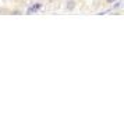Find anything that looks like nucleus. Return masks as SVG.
Masks as SVG:
<instances>
[{
    "mask_svg": "<svg viewBox=\"0 0 124 119\" xmlns=\"http://www.w3.org/2000/svg\"><path fill=\"white\" fill-rule=\"evenodd\" d=\"M74 6H75V4H74V1L71 0V1H68V4H67V8H68V10H73V8H74Z\"/></svg>",
    "mask_w": 124,
    "mask_h": 119,
    "instance_id": "nucleus-2",
    "label": "nucleus"
},
{
    "mask_svg": "<svg viewBox=\"0 0 124 119\" xmlns=\"http://www.w3.org/2000/svg\"><path fill=\"white\" fill-rule=\"evenodd\" d=\"M40 8V4H36V6H32L28 8V11H27V14H32L34 11H36V10H39Z\"/></svg>",
    "mask_w": 124,
    "mask_h": 119,
    "instance_id": "nucleus-1",
    "label": "nucleus"
},
{
    "mask_svg": "<svg viewBox=\"0 0 124 119\" xmlns=\"http://www.w3.org/2000/svg\"><path fill=\"white\" fill-rule=\"evenodd\" d=\"M117 0H106V3H109V4H113V3H116Z\"/></svg>",
    "mask_w": 124,
    "mask_h": 119,
    "instance_id": "nucleus-3",
    "label": "nucleus"
}]
</instances>
